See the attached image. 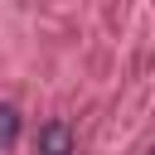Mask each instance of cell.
Returning a JSON list of instances; mask_svg holds the SVG:
<instances>
[{
    "label": "cell",
    "instance_id": "cell-1",
    "mask_svg": "<svg viewBox=\"0 0 155 155\" xmlns=\"http://www.w3.org/2000/svg\"><path fill=\"white\" fill-rule=\"evenodd\" d=\"M39 155H73V131H68V121L39 126Z\"/></svg>",
    "mask_w": 155,
    "mask_h": 155
},
{
    "label": "cell",
    "instance_id": "cell-2",
    "mask_svg": "<svg viewBox=\"0 0 155 155\" xmlns=\"http://www.w3.org/2000/svg\"><path fill=\"white\" fill-rule=\"evenodd\" d=\"M15 140H19V111L10 102H0V150H10Z\"/></svg>",
    "mask_w": 155,
    "mask_h": 155
}]
</instances>
